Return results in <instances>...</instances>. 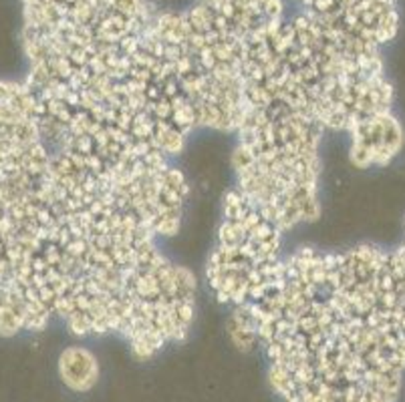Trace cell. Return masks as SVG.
<instances>
[{
    "mask_svg": "<svg viewBox=\"0 0 405 402\" xmlns=\"http://www.w3.org/2000/svg\"><path fill=\"white\" fill-rule=\"evenodd\" d=\"M397 251H400V253L404 255V260H405V238H404V244H402V246L397 248Z\"/></svg>",
    "mask_w": 405,
    "mask_h": 402,
    "instance_id": "cell-5",
    "label": "cell"
},
{
    "mask_svg": "<svg viewBox=\"0 0 405 402\" xmlns=\"http://www.w3.org/2000/svg\"><path fill=\"white\" fill-rule=\"evenodd\" d=\"M286 402H397L405 372V260L393 249H297L246 306Z\"/></svg>",
    "mask_w": 405,
    "mask_h": 402,
    "instance_id": "cell-1",
    "label": "cell"
},
{
    "mask_svg": "<svg viewBox=\"0 0 405 402\" xmlns=\"http://www.w3.org/2000/svg\"><path fill=\"white\" fill-rule=\"evenodd\" d=\"M404 143V127L387 113L349 135V159L359 169L385 167L402 153Z\"/></svg>",
    "mask_w": 405,
    "mask_h": 402,
    "instance_id": "cell-3",
    "label": "cell"
},
{
    "mask_svg": "<svg viewBox=\"0 0 405 402\" xmlns=\"http://www.w3.org/2000/svg\"><path fill=\"white\" fill-rule=\"evenodd\" d=\"M281 244V229L230 189L222 205L218 240L206 264V284L220 304H254L277 276Z\"/></svg>",
    "mask_w": 405,
    "mask_h": 402,
    "instance_id": "cell-2",
    "label": "cell"
},
{
    "mask_svg": "<svg viewBox=\"0 0 405 402\" xmlns=\"http://www.w3.org/2000/svg\"><path fill=\"white\" fill-rule=\"evenodd\" d=\"M59 376L73 392H89L99 380V362L85 346H69L59 356Z\"/></svg>",
    "mask_w": 405,
    "mask_h": 402,
    "instance_id": "cell-4",
    "label": "cell"
}]
</instances>
